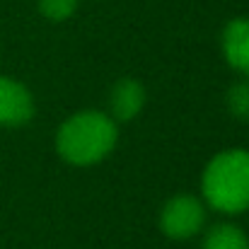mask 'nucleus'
Masks as SVG:
<instances>
[{
	"label": "nucleus",
	"instance_id": "obj_1",
	"mask_svg": "<svg viewBox=\"0 0 249 249\" xmlns=\"http://www.w3.org/2000/svg\"><path fill=\"white\" fill-rule=\"evenodd\" d=\"M116 136L114 119L102 111H80L58 128L56 148L71 165H94L114 150Z\"/></svg>",
	"mask_w": 249,
	"mask_h": 249
},
{
	"label": "nucleus",
	"instance_id": "obj_3",
	"mask_svg": "<svg viewBox=\"0 0 249 249\" xmlns=\"http://www.w3.org/2000/svg\"><path fill=\"white\" fill-rule=\"evenodd\" d=\"M206 223V208L194 196H174L160 213V228L167 237L186 240L196 235Z\"/></svg>",
	"mask_w": 249,
	"mask_h": 249
},
{
	"label": "nucleus",
	"instance_id": "obj_7",
	"mask_svg": "<svg viewBox=\"0 0 249 249\" xmlns=\"http://www.w3.org/2000/svg\"><path fill=\"white\" fill-rule=\"evenodd\" d=\"M203 249H249V240L237 225L220 223L206 235Z\"/></svg>",
	"mask_w": 249,
	"mask_h": 249
},
{
	"label": "nucleus",
	"instance_id": "obj_8",
	"mask_svg": "<svg viewBox=\"0 0 249 249\" xmlns=\"http://www.w3.org/2000/svg\"><path fill=\"white\" fill-rule=\"evenodd\" d=\"M228 107L237 119H249V80H240L228 92Z\"/></svg>",
	"mask_w": 249,
	"mask_h": 249
},
{
	"label": "nucleus",
	"instance_id": "obj_2",
	"mask_svg": "<svg viewBox=\"0 0 249 249\" xmlns=\"http://www.w3.org/2000/svg\"><path fill=\"white\" fill-rule=\"evenodd\" d=\"M203 196L220 213H242L249 208V153L225 150L203 172Z\"/></svg>",
	"mask_w": 249,
	"mask_h": 249
},
{
	"label": "nucleus",
	"instance_id": "obj_4",
	"mask_svg": "<svg viewBox=\"0 0 249 249\" xmlns=\"http://www.w3.org/2000/svg\"><path fill=\"white\" fill-rule=\"evenodd\" d=\"M34 116V99L17 80L0 78V126H22Z\"/></svg>",
	"mask_w": 249,
	"mask_h": 249
},
{
	"label": "nucleus",
	"instance_id": "obj_5",
	"mask_svg": "<svg viewBox=\"0 0 249 249\" xmlns=\"http://www.w3.org/2000/svg\"><path fill=\"white\" fill-rule=\"evenodd\" d=\"M223 53L235 71L249 75V19H232L225 27Z\"/></svg>",
	"mask_w": 249,
	"mask_h": 249
},
{
	"label": "nucleus",
	"instance_id": "obj_6",
	"mask_svg": "<svg viewBox=\"0 0 249 249\" xmlns=\"http://www.w3.org/2000/svg\"><path fill=\"white\" fill-rule=\"evenodd\" d=\"M109 104H111V116L119 119V121H131L138 116V111L143 109L145 104V87L138 83V80H119L111 89V97H109Z\"/></svg>",
	"mask_w": 249,
	"mask_h": 249
},
{
	"label": "nucleus",
	"instance_id": "obj_9",
	"mask_svg": "<svg viewBox=\"0 0 249 249\" xmlns=\"http://www.w3.org/2000/svg\"><path fill=\"white\" fill-rule=\"evenodd\" d=\"M78 7V0H39V10L46 19L51 22H63L68 19Z\"/></svg>",
	"mask_w": 249,
	"mask_h": 249
}]
</instances>
